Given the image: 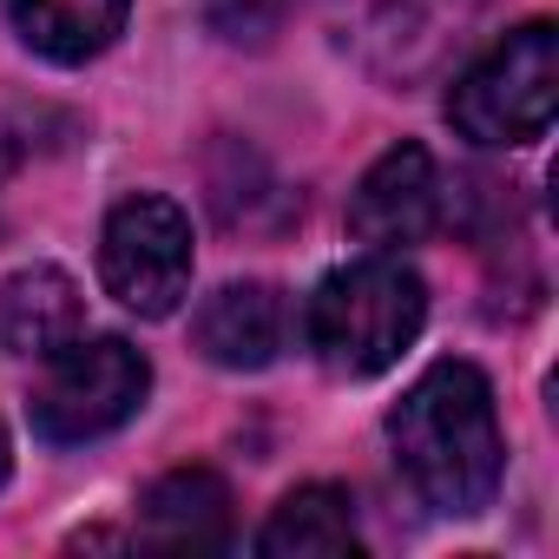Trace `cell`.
I'll return each instance as SVG.
<instances>
[{"label":"cell","instance_id":"cell-1","mask_svg":"<svg viewBox=\"0 0 559 559\" xmlns=\"http://www.w3.org/2000/svg\"><path fill=\"white\" fill-rule=\"evenodd\" d=\"M395 467L435 513H480L500 487L507 441L493 415V389L474 362H435L415 376V389L389 408Z\"/></svg>","mask_w":559,"mask_h":559},{"label":"cell","instance_id":"cell-2","mask_svg":"<svg viewBox=\"0 0 559 559\" xmlns=\"http://www.w3.org/2000/svg\"><path fill=\"white\" fill-rule=\"evenodd\" d=\"M421 323H428V284L389 250L330 270L304 310V336L317 362L349 382L395 369L402 349H415Z\"/></svg>","mask_w":559,"mask_h":559},{"label":"cell","instance_id":"cell-3","mask_svg":"<svg viewBox=\"0 0 559 559\" xmlns=\"http://www.w3.org/2000/svg\"><path fill=\"white\" fill-rule=\"evenodd\" d=\"M552 112H559V27L552 21L513 27L448 93V126L474 145H500V152L546 139Z\"/></svg>","mask_w":559,"mask_h":559},{"label":"cell","instance_id":"cell-4","mask_svg":"<svg viewBox=\"0 0 559 559\" xmlns=\"http://www.w3.org/2000/svg\"><path fill=\"white\" fill-rule=\"evenodd\" d=\"M145 395H152V362L126 336H73L67 349L47 356L27 421L40 441L73 448V441H99V435L126 428Z\"/></svg>","mask_w":559,"mask_h":559},{"label":"cell","instance_id":"cell-5","mask_svg":"<svg viewBox=\"0 0 559 559\" xmlns=\"http://www.w3.org/2000/svg\"><path fill=\"white\" fill-rule=\"evenodd\" d=\"M99 276L132 317H171L191 290V217L152 191L119 198L99 230Z\"/></svg>","mask_w":559,"mask_h":559},{"label":"cell","instance_id":"cell-6","mask_svg":"<svg viewBox=\"0 0 559 559\" xmlns=\"http://www.w3.org/2000/svg\"><path fill=\"white\" fill-rule=\"evenodd\" d=\"M435 224H441V171H435L428 145L402 139V145H389V152L362 171V185H356V198H349V230H356L369 250L402 257L408 243L435 237Z\"/></svg>","mask_w":559,"mask_h":559},{"label":"cell","instance_id":"cell-7","mask_svg":"<svg viewBox=\"0 0 559 559\" xmlns=\"http://www.w3.org/2000/svg\"><path fill=\"white\" fill-rule=\"evenodd\" d=\"M290 330V304L276 284H224L217 297H204V310L191 317V336L204 349V362L217 369H270Z\"/></svg>","mask_w":559,"mask_h":559},{"label":"cell","instance_id":"cell-8","mask_svg":"<svg viewBox=\"0 0 559 559\" xmlns=\"http://www.w3.org/2000/svg\"><path fill=\"white\" fill-rule=\"evenodd\" d=\"M73 336H86V297H80V284L67 270L27 263V270H14L8 284H0V349L8 356L47 362Z\"/></svg>","mask_w":559,"mask_h":559},{"label":"cell","instance_id":"cell-9","mask_svg":"<svg viewBox=\"0 0 559 559\" xmlns=\"http://www.w3.org/2000/svg\"><path fill=\"white\" fill-rule=\"evenodd\" d=\"M139 539L165 552H198V546H230V487L211 467H178L145 487L139 500Z\"/></svg>","mask_w":559,"mask_h":559},{"label":"cell","instance_id":"cell-10","mask_svg":"<svg viewBox=\"0 0 559 559\" xmlns=\"http://www.w3.org/2000/svg\"><path fill=\"white\" fill-rule=\"evenodd\" d=\"M126 14H132V0H8L14 34H21L40 60H53V67H86V60H99V53L119 40Z\"/></svg>","mask_w":559,"mask_h":559},{"label":"cell","instance_id":"cell-11","mask_svg":"<svg viewBox=\"0 0 559 559\" xmlns=\"http://www.w3.org/2000/svg\"><path fill=\"white\" fill-rule=\"evenodd\" d=\"M356 546H362L356 500L343 487H330V480L284 493L276 513L263 520V533H257V552H270V559H343Z\"/></svg>","mask_w":559,"mask_h":559},{"label":"cell","instance_id":"cell-12","mask_svg":"<svg viewBox=\"0 0 559 559\" xmlns=\"http://www.w3.org/2000/svg\"><path fill=\"white\" fill-rule=\"evenodd\" d=\"M204 8V27L230 47H270L276 34H284L290 8L297 0H198Z\"/></svg>","mask_w":559,"mask_h":559},{"label":"cell","instance_id":"cell-13","mask_svg":"<svg viewBox=\"0 0 559 559\" xmlns=\"http://www.w3.org/2000/svg\"><path fill=\"white\" fill-rule=\"evenodd\" d=\"M0 480H8V428H0Z\"/></svg>","mask_w":559,"mask_h":559}]
</instances>
